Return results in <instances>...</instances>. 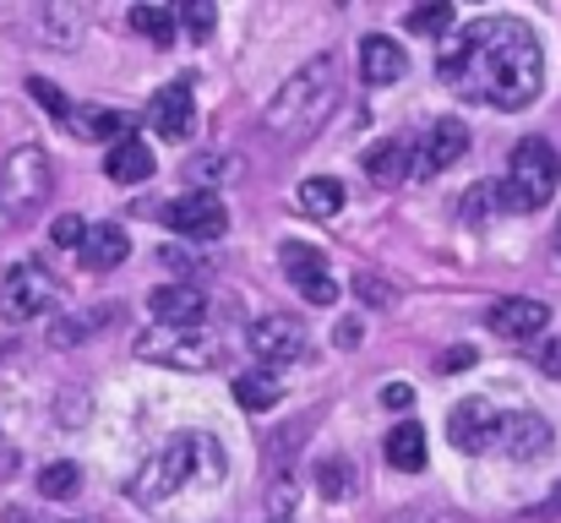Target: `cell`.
Here are the masks:
<instances>
[{
    "label": "cell",
    "mask_w": 561,
    "mask_h": 523,
    "mask_svg": "<svg viewBox=\"0 0 561 523\" xmlns=\"http://www.w3.org/2000/svg\"><path fill=\"white\" fill-rule=\"evenodd\" d=\"M436 77L474 104L529 110L546 88V49L518 16H474L436 55Z\"/></svg>",
    "instance_id": "obj_1"
},
{
    "label": "cell",
    "mask_w": 561,
    "mask_h": 523,
    "mask_svg": "<svg viewBox=\"0 0 561 523\" xmlns=\"http://www.w3.org/2000/svg\"><path fill=\"white\" fill-rule=\"evenodd\" d=\"M355 486H360V469H355L350 458H322V464H317V491H322L328 502L355 497Z\"/></svg>",
    "instance_id": "obj_26"
},
{
    "label": "cell",
    "mask_w": 561,
    "mask_h": 523,
    "mask_svg": "<svg viewBox=\"0 0 561 523\" xmlns=\"http://www.w3.org/2000/svg\"><path fill=\"white\" fill-rule=\"evenodd\" d=\"M126 257H131V235L121 224H93L88 229V240H82V268L88 273H115Z\"/></svg>",
    "instance_id": "obj_17"
},
{
    "label": "cell",
    "mask_w": 561,
    "mask_h": 523,
    "mask_svg": "<svg viewBox=\"0 0 561 523\" xmlns=\"http://www.w3.org/2000/svg\"><path fill=\"white\" fill-rule=\"evenodd\" d=\"M339 93H344V66H339V55L306 60V66L273 93V104H267V132H278L284 143L311 137V132L333 115Z\"/></svg>",
    "instance_id": "obj_2"
},
{
    "label": "cell",
    "mask_w": 561,
    "mask_h": 523,
    "mask_svg": "<svg viewBox=\"0 0 561 523\" xmlns=\"http://www.w3.org/2000/svg\"><path fill=\"white\" fill-rule=\"evenodd\" d=\"M38 22H44V38H49L55 49H77V44H82V27H88V11H82V5L55 0Z\"/></svg>",
    "instance_id": "obj_21"
},
{
    "label": "cell",
    "mask_w": 561,
    "mask_h": 523,
    "mask_svg": "<svg viewBox=\"0 0 561 523\" xmlns=\"http://www.w3.org/2000/svg\"><path fill=\"white\" fill-rule=\"evenodd\" d=\"M164 224L175 235H191V240H218L229 229V213H224V202L213 191H186V196H175L164 207Z\"/></svg>",
    "instance_id": "obj_11"
},
{
    "label": "cell",
    "mask_w": 561,
    "mask_h": 523,
    "mask_svg": "<svg viewBox=\"0 0 561 523\" xmlns=\"http://www.w3.org/2000/svg\"><path fill=\"white\" fill-rule=\"evenodd\" d=\"M381 403H387V409H409V403H414V387H409V382H387V387H381Z\"/></svg>",
    "instance_id": "obj_35"
},
{
    "label": "cell",
    "mask_w": 561,
    "mask_h": 523,
    "mask_svg": "<svg viewBox=\"0 0 561 523\" xmlns=\"http://www.w3.org/2000/svg\"><path fill=\"white\" fill-rule=\"evenodd\" d=\"M148 126H153L164 143H181V137H191V126H196V99H191V82H170V88H159V93H153V104H148Z\"/></svg>",
    "instance_id": "obj_15"
},
{
    "label": "cell",
    "mask_w": 561,
    "mask_h": 523,
    "mask_svg": "<svg viewBox=\"0 0 561 523\" xmlns=\"http://www.w3.org/2000/svg\"><path fill=\"white\" fill-rule=\"evenodd\" d=\"M360 339H366V328H360L355 317H344V322L333 328V344H339V349H355V344H360Z\"/></svg>",
    "instance_id": "obj_37"
},
{
    "label": "cell",
    "mask_w": 561,
    "mask_h": 523,
    "mask_svg": "<svg viewBox=\"0 0 561 523\" xmlns=\"http://www.w3.org/2000/svg\"><path fill=\"white\" fill-rule=\"evenodd\" d=\"M131 27L148 44H175V11L170 5H131Z\"/></svg>",
    "instance_id": "obj_27"
},
{
    "label": "cell",
    "mask_w": 561,
    "mask_h": 523,
    "mask_svg": "<svg viewBox=\"0 0 561 523\" xmlns=\"http://www.w3.org/2000/svg\"><path fill=\"white\" fill-rule=\"evenodd\" d=\"M387 523H453V519L436 513V508H403V513H392Z\"/></svg>",
    "instance_id": "obj_36"
},
{
    "label": "cell",
    "mask_w": 561,
    "mask_h": 523,
    "mask_svg": "<svg viewBox=\"0 0 561 523\" xmlns=\"http://www.w3.org/2000/svg\"><path fill=\"white\" fill-rule=\"evenodd\" d=\"M224 475V453H218V442L213 436H202V431H181L175 442H164L142 469H137V480L126 486L142 508H159V502H170V497H181L191 480H218Z\"/></svg>",
    "instance_id": "obj_3"
},
{
    "label": "cell",
    "mask_w": 561,
    "mask_h": 523,
    "mask_svg": "<svg viewBox=\"0 0 561 523\" xmlns=\"http://www.w3.org/2000/svg\"><path fill=\"white\" fill-rule=\"evenodd\" d=\"M403 71H409V55H403V44H392L387 33H371V38L360 44V77H366L371 88L398 82Z\"/></svg>",
    "instance_id": "obj_18"
},
{
    "label": "cell",
    "mask_w": 561,
    "mask_h": 523,
    "mask_svg": "<svg viewBox=\"0 0 561 523\" xmlns=\"http://www.w3.org/2000/svg\"><path fill=\"white\" fill-rule=\"evenodd\" d=\"M245 344H251V354L262 360V371H273V365H295V360L311 349V333H306L300 317H289V311H267V317L251 322Z\"/></svg>",
    "instance_id": "obj_8"
},
{
    "label": "cell",
    "mask_w": 561,
    "mask_h": 523,
    "mask_svg": "<svg viewBox=\"0 0 561 523\" xmlns=\"http://www.w3.org/2000/svg\"><path fill=\"white\" fill-rule=\"evenodd\" d=\"M234 170H240V159H218V154H207V159H191L186 174L196 191H213L218 180H234Z\"/></svg>",
    "instance_id": "obj_30"
},
{
    "label": "cell",
    "mask_w": 561,
    "mask_h": 523,
    "mask_svg": "<svg viewBox=\"0 0 561 523\" xmlns=\"http://www.w3.org/2000/svg\"><path fill=\"white\" fill-rule=\"evenodd\" d=\"M387 464L403 469V475H420L425 469V431L414 420H403L398 431H387Z\"/></svg>",
    "instance_id": "obj_22"
},
{
    "label": "cell",
    "mask_w": 561,
    "mask_h": 523,
    "mask_svg": "<svg viewBox=\"0 0 561 523\" xmlns=\"http://www.w3.org/2000/svg\"><path fill=\"white\" fill-rule=\"evenodd\" d=\"M137 354L142 360H153V365H175V371H213L218 360H224V344H218V333H207V328H148L142 339H137Z\"/></svg>",
    "instance_id": "obj_6"
},
{
    "label": "cell",
    "mask_w": 561,
    "mask_h": 523,
    "mask_svg": "<svg viewBox=\"0 0 561 523\" xmlns=\"http://www.w3.org/2000/svg\"><path fill=\"white\" fill-rule=\"evenodd\" d=\"M366 174H371L376 185H398V180H414V154H409V143H398V137L376 143L371 154H366Z\"/></svg>",
    "instance_id": "obj_20"
},
{
    "label": "cell",
    "mask_w": 561,
    "mask_h": 523,
    "mask_svg": "<svg viewBox=\"0 0 561 523\" xmlns=\"http://www.w3.org/2000/svg\"><path fill=\"white\" fill-rule=\"evenodd\" d=\"M551 246H557V262H561V224H557V240H551Z\"/></svg>",
    "instance_id": "obj_41"
},
{
    "label": "cell",
    "mask_w": 561,
    "mask_h": 523,
    "mask_svg": "<svg viewBox=\"0 0 561 523\" xmlns=\"http://www.w3.org/2000/svg\"><path fill=\"white\" fill-rule=\"evenodd\" d=\"M436 365H442V371H463V365H474V349H453V354H442Z\"/></svg>",
    "instance_id": "obj_39"
},
{
    "label": "cell",
    "mask_w": 561,
    "mask_h": 523,
    "mask_svg": "<svg viewBox=\"0 0 561 523\" xmlns=\"http://www.w3.org/2000/svg\"><path fill=\"white\" fill-rule=\"evenodd\" d=\"M71 132L77 137H88V143H126V132H131V121L121 115V110H71Z\"/></svg>",
    "instance_id": "obj_23"
},
{
    "label": "cell",
    "mask_w": 561,
    "mask_h": 523,
    "mask_svg": "<svg viewBox=\"0 0 561 523\" xmlns=\"http://www.w3.org/2000/svg\"><path fill=\"white\" fill-rule=\"evenodd\" d=\"M453 22H458V16H453V5H447V0L414 5V11L403 16V27H409V33H425V38H442V33H447Z\"/></svg>",
    "instance_id": "obj_28"
},
{
    "label": "cell",
    "mask_w": 561,
    "mask_h": 523,
    "mask_svg": "<svg viewBox=\"0 0 561 523\" xmlns=\"http://www.w3.org/2000/svg\"><path fill=\"white\" fill-rule=\"evenodd\" d=\"M551 328V306L546 300H529V295H513V300H496L491 306V333L496 339H513V344H529Z\"/></svg>",
    "instance_id": "obj_13"
},
{
    "label": "cell",
    "mask_w": 561,
    "mask_h": 523,
    "mask_svg": "<svg viewBox=\"0 0 561 523\" xmlns=\"http://www.w3.org/2000/svg\"><path fill=\"white\" fill-rule=\"evenodd\" d=\"M88 229H93V224H88L82 213H66V218H55V224H49V240H55V246H77V251H82Z\"/></svg>",
    "instance_id": "obj_31"
},
{
    "label": "cell",
    "mask_w": 561,
    "mask_h": 523,
    "mask_svg": "<svg viewBox=\"0 0 561 523\" xmlns=\"http://www.w3.org/2000/svg\"><path fill=\"white\" fill-rule=\"evenodd\" d=\"M278 398H284V387H278L273 371H245V376H234V403H240V409L262 414V409H273Z\"/></svg>",
    "instance_id": "obj_24"
},
{
    "label": "cell",
    "mask_w": 561,
    "mask_h": 523,
    "mask_svg": "<svg viewBox=\"0 0 561 523\" xmlns=\"http://www.w3.org/2000/svg\"><path fill=\"white\" fill-rule=\"evenodd\" d=\"M355 289H360L371 306H392V300H398V289H392V284H381V278H355Z\"/></svg>",
    "instance_id": "obj_34"
},
{
    "label": "cell",
    "mask_w": 561,
    "mask_h": 523,
    "mask_svg": "<svg viewBox=\"0 0 561 523\" xmlns=\"http://www.w3.org/2000/svg\"><path fill=\"white\" fill-rule=\"evenodd\" d=\"M104 174H110V180H121V185H142V180H153V148H148L142 137L115 143V148H110V159H104Z\"/></svg>",
    "instance_id": "obj_19"
},
{
    "label": "cell",
    "mask_w": 561,
    "mask_h": 523,
    "mask_svg": "<svg viewBox=\"0 0 561 523\" xmlns=\"http://www.w3.org/2000/svg\"><path fill=\"white\" fill-rule=\"evenodd\" d=\"M496 447L507 458H518V464H535V458H546L557 447V431H551V420H540L529 409H513V414H502V442Z\"/></svg>",
    "instance_id": "obj_12"
},
{
    "label": "cell",
    "mask_w": 561,
    "mask_h": 523,
    "mask_svg": "<svg viewBox=\"0 0 561 523\" xmlns=\"http://www.w3.org/2000/svg\"><path fill=\"white\" fill-rule=\"evenodd\" d=\"M148 306H153L159 328H202V317H207V300L196 284H164V289H153Z\"/></svg>",
    "instance_id": "obj_16"
},
{
    "label": "cell",
    "mask_w": 561,
    "mask_h": 523,
    "mask_svg": "<svg viewBox=\"0 0 561 523\" xmlns=\"http://www.w3.org/2000/svg\"><path fill=\"white\" fill-rule=\"evenodd\" d=\"M295 202H300L311 218H339V207H344V185L328 180V174H311V180L295 191Z\"/></svg>",
    "instance_id": "obj_25"
},
{
    "label": "cell",
    "mask_w": 561,
    "mask_h": 523,
    "mask_svg": "<svg viewBox=\"0 0 561 523\" xmlns=\"http://www.w3.org/2000/svg\"><path fill=\"white\" fill-rule=\"evenodd\" d=\"M551 513H561V491L551 497V502H546V508H535V519H551Z\"/></svg>",
    "instance_id": "obj_40"
},
{
    "label": "cell",
    "mask_w": 561,
    "mask_h": 523,
    "mask_svg": "<svg viewBox=\"0 0 561 523\" xmlns=\"http://www.w3.org/2000/svg\"><path fill=\"white\" fill-rule=\"evenodd\" d=\"M38 491L55 497V502H71V497L82 491V469H77V464H49V469L38 475Z\"/></svg>",
    "instance_id": "obj_29"
},
{
    "label": "cell",
    "mask_w": 561,
    "mask_h": 523,
    "mask_svg": "<svg viewBox=\"0 0 561 523\" xmlns=\"http://www.w3.org/2000/svg\"><path fill=\"white\" fill-rule=\"evenodd\" d=\"M175 22H186L191 33H213V5H207V0H191V5H181Z\"/></svg>",
    "instance_id": "obj_33"
},
{
    "label": "cell",
    "mask_w": 561,
    "mask_h": 523,
    "mask_svg": "<svg viewBox=\"0 0 561 523\" xmlns=\"http://www.w3.org/2000/svg\"><path fill=\"white\" fill-rule=\"evenodd\" d=\"M27 93L38 99V110H49V115H60V121H71V104H66V93H60L55 82H44V77H33V82H27Z\"/></svg>",
    "instance_id": "obj_32"
},
{
    "label": "cell",
    "mask_w": 561,
    "mask_h": 523,
    "mask_svg": "<svg viewBox=\"0 0 561 523\" xmlns=\"http://www.w3.org/2000/svg\"><path fill=\"white\" fill-rule=\"evenodd\" d=\"M44 311H60V284L49 268L38 262H16L5 278H0V317L5 322H33Z\"/></svg>",
    "instance_id": "obj_7"
},
{
    "label": "cell",
    "mask_w": 561,
    "mask_h": 523,
    "mask_svg": "<svg viewBox=\"0 0 561 523\" xmlns=\"http://www.w3.org/2000/svg\"><path fill=\"white\" fill-rule=\"evenodd\" d=\"M447 436H453L458 453H485V447L502 442V409L485 403V398H463L447 414Z\"/></svg>",
    "instance_id": "obj_10"
},
{
    "label": "cell",
    "mask_w": 561,
    "mask_h": 523,
    "mask_svg": "<svg viewBox=\"0 0 561 523\" xmlns=\"http://www.w3.org/2000/svg\"><path fill=\"white\" fill-rule=\"evenodd\" d=\"M463 154H469V132H463V121H436V126L425 132V143L414 148V180L453 170Z\"/></svg>",
    "instance_id": "obj_14"
},
{
    "label": "cell",
    "mask_w": 561,
    "mask_h": 523,
    "mask_svg": "<svg viewBox=\"0 0 561 523\" xmlns=\"http://www.w3.org/2000/svg\"><path fill=\"white\" fill-rule=\"evenodd\" d=\"M278 262H284L289 284H295L311 306H333V300H339V284H333L328 257H322L317 246H306V240H284V246H278Z\"/></svg>",
    "instance_id": "obj_9"
},
{
    "label": "cell",
    "mask_w": 561,
    "mask_h": 523,
    "mask_svg": "<svg viewBox=\"0 0 561 523\" xmlns=\"http://www.w3.org/2000/svg\"><path fill=\"white\" fill-rule=\"evenodd\" d=\"M49 185H55V164L44 148H11L0 159V213L5 218H33L44 202H49Z\"/></svg>",
    "instance_id": "obj_5"
},
{
    "label": "cell",
    "mask_w": 561,
    "mask_h": 523,
    "mask_svg": "<svg viewBox=\"0 0 561 523\" xmlns=\"http://www.w3.org/2000/svg\"><path fill=\"white\" fill-rule=\"evenodd\" d=\"M540 371H546V376H557V382H561V339H551V344L540 349Z\"/></svg>",
    "instance_id": "obj_38"
},
{
    "label": "cell",
    "mask_w": 561,
    "mask_h": 523,
    "mask_svg": "<svg viewBox=\"0 0 561 523\" xmlns=\"http://www.w3.org/2000/svg\"><path fill=\"white\" fill-rule=\"evenodd\" d=\"M561 185V159L546 137H524L507 159V180L496 185V207L507 213H540Z\"/></svg>",
    "instance_id": "obj_4"
}]
</instances>
